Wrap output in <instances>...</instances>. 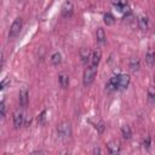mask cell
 <instances>
[{
    "label": "cell",
    "mask_w": 155,
    "mask_h": 155,
    "mask_svg": "<svg viewBox=\"0 0 155 155\" xmlns=\"http://www.w3.org/2000/svg\"><path fill=\"white\" fill-rule=\"evenodd\" d=\"M101 58H102V51H101V48H94V50L92 51V53H91L90 64L98 67V64H99V62H101Z\"/></svg>",
    "instance_id": "cell-6"
},
{
    "label": "cell",
    "mask_w": 155,
    "mask_h": 155,
    "mask_svg": "<svg viewBox=\"0 0 155 155\" xmlns=\"http://www.w3.org/2000/svg\"><path fill=\"white\" fill-rule=\"evenodd\" d=\"M130 75L128 74H120L119 76V90H125L130 84Z\"/></svg>",
    "instance_id": "cell-10"
},
{
    "label": "cell",
    "mask_w": 155,
    "mask_h": 155,
    "mask_svg": "<svg viewBox=\"0 0 155 155\" xmlns=\"http://www.w3.org/2000/svg\"><path fill=\"white\" fill-rule=\"evenodd\" d=\"M139 65H140V63H139V59H138L137 57L131 58L130 62H128V67H130V69H131L132 71H137V70L139 69Z\"/></svg>",
    "instance_id": "cell-16"
},
{
    "label": "cell",
    "mask_w": 155,
    "mask_h": 155,
    "mask_svg": "<svg viewBox=\"0 0 155 155\" xmlns=\"http://www.w3.org/2000/svg\"><path fill=\"white\" fill-rule=\"evenodd\" d=\"M58 80H59V85L63 88H67L69 86V76L65 73H61L58 75Z\"/></svg>",
    "instance_id": "cell-15"
},
{
    "label": "cell",
    "mask_w": 155,
    "mask_h": 155,
    "mask_svg": "<svg viewBox=\"0 0 155 155\" xmlns=\"http://www.w3.org/2000/svg\"><path fill=\"white\" fill-rule=\"evenodd\" d=\"M57 133H58V136L62 137V138L70 137V134H71V126H70V124L67 122V121L61 122V124L57 126Z\"/></svg>",
    "instance_id": "cell-2"
},
{
    "label": "cell",
    "mask_w": 155,
    "mask_h": 155,
    "mask_svg": "<svg viewBox=\"0 0 155 155\" xmlns=\"http://www.w3.org/2000/svg\"><path fill=\"white\" fill-rule=\"evenodd\" d=\"M73 10H74V5L70 0H65L63 4H62V7H61V13L63 17H70L71 13H73Z\"/></svg>",
    "instance_id": "cell-4"
},
{
    "label": "cell",
    "mask_w": 155,
    "mask_h": 155,
    "mask_svg": "<svg viewBox=\"0 0 155 155\" xmlns=\"http://www.w3.org/2000/svg\"><path fill=\"white\" fill-rule=\"evenodd\" d=\"M143 147L147 148V149L150 147V137H147V138L143 140Z\"/></svg>",
    "instance_id": "cell-25"
},
{
    "label": "cell",
    "mask_w": 155,
    "mask_h": 155,
    "mask_svg": "<svg viewBox=\"0 0 155 155\" xmlns=\"http://www.w3.org/2000/svg\"><path fill=\"white\" fill-rule=\"evenodd\" d=\"M145 62L149 67H154L155 64V50L154 48H149L147 54H145Z\"/></svg>",
    "instance_id": "cell-13"
},
{
    "label": "cell",
    "mask_w": 155,
    "mask_h": 155,
    "mask_svg": "<svg viewBox=\"0 0 155 155\" xmlns=\"http://www.w3.org/2000/svg\"><path fill=\"white\" fill-rule=\"evenodd\" d=\"M96 38H97V41L98 42H105V39H107V35H105V31L103 28H98L97 31H96Z\"/></svg>",
    "instance_id": "cell-18"
},
{
    "label": "cell",
    "mask_w": 155,
    "mask_h": 155,
    "mask_svg": "<svg viewBox=\"0 0 155 155\" xmlns=\"http://www.w3.org/2000/svg\"><path fill=\"white\" fill-rule=\"evenodd\" d=\"M111 4L117 8L119 12H127L130 10L126 0H111Z\"/></svg>",
    "instance_id": "cell-9"
},
{
    "label": "cell",
    "mask_w": 155,
    "mask_h": 155,
    "mask_svg": "<svg viewBox=\"0 0 155 155\" xmlns=\"http://www.w3.org/2000/svg\"><path fill=\"white\" fill-rule=\"evenodd\" d=\"M24 122V114L21 111V110H16L13 113V125L16 128L21 127Z\"/></svg>",
    "instance_id": "cell-8"
},
{
    "label": "cell",
    "mask_w": 155,
    "mask_h": 155,
    "mask_svg": "<svg viewBox=\"0 0 155 155\" xmlns=\"http://www.w3.org/2000/svg\"><path fill=\"white\" fill-rule=\"evenodd\" d=\"M91 50L88 47H81L80 48V58L84 63H87V61H90L91 58Z\"/></svg>",
    "instance_id": "cell-14"
},
{
    "label": "cell",
    "mask_w": 155,
    "mask_h": 155,
    "mask_svg": "<svg viewBox=\"0 0 155 155\" xmlns=\"http://www.w3.org/2000/svg\"><path fill=\"white\" fill-rule=\"evenodd\" d=\"M154 82H155V74H154Z\"/></svg>",
    "instance_id": "cell-28"
},
{
    "label": "cell",
    "mask_w": 155,
    "mask_h": 155,
    "mask_svg": "<svg viewBox=\"0 0 155 155\" xmlns=\"http://www.w3.org/2000/svg\"><path fill=\"white\" fill-rule=\"evenodd\" d=\"M137 24H138V27H139L140 30H147L148 27H149V19H148V17L144 16V15H140L138 17V19H137Z\"/></svg>",
    "instance_id": "cell-11"
},
{
    "label": "cell",
    "mask_w": 155,
    "mask_h": 155,
    "mask_svg": "<svg viewBox=\"0 0 155 155\" xmlns=\"http://www.w3.org/2000/svg\"><path fill=\"white\" fill-rule=\"evenodd\" d=\"M96 130L99 132V133H103L104 132V128H105V126H104V122L103 121H99L98 124H96Z\"/></svg>",
    "instance_id": "cell-23"
},
{
    "label": "cell",
    "mask_w": 155,
    "mask_h": 155,
    "mask_svg": "<svg viewBox=\"0 0 155 155\" xmlns=\"http://www.w3.org/2000/svg\"><path fill=\"white\" fill-rule=\"evenodd\" d=\"M0 115H1V117H5V115H6V105H5L4 99L0 102Z\"/></svg>",
    "instance_id": "cell-22"
},
{
    "label": "cell",
    "mask_w": 155,
    "mask_h": 155,
    "mask_svg": "<svg viewBox=\"0 0 155 155\" xmlns=\"http://www.w3.org/2000/svg\"><path fill=\"white\" fill-rule=\"evenodd\" d=\"M46 110H42L40 115H38V122L39 124H44L45 122V119H46Z\"/></svg>",
    "instance_id": "cell-24"
},
{
    "label": "cell",
    "mask_w": 155,
    "mask_h": 155,
    "mask_svg": "<svg viewBox=\"0 0 155 155\" xmlns=\"http://www.w3.org/2000/svg\"><path fill=\"white\" fill-rule=\"evenodd\" d=\"M121 134L125 139H130L131 136H132V131H131V127L128 125H125L121 127Z\"/></svg>",
    "instance_id": "cell-19"
},
{
    "label": "cell",
    "mask_w": 155,
    "mask_h": 155,
    "mask_svg": "<svg viewBox=\"0 0 155 155\" xmlns=\"http://www.w3.org/2000/svg\"><path fill=\"white\" fill-rule=\"evenodd\" d=\"M7 84H10V78H7V79H5L2 82H1V85H0V87H1V90H4L5 88V86L7 85Z\"/></svg>",
    "instance_id": "cell-26"
},
{
    "label": "cell",
    "mask_w": 155,
    "mask_h": 155,
    "mask_svg": "<svg viewBox=\"0 0 155 155\" xmlns=\"http://www.w3.org/2000/svg\"><path fill=\"white\" fill-rule=\"evenodd\" d=\"M103 19H104V23H105L107 25H111V24L115 23V18H114V16H113L111 13H109V12H107V13L104 15Z\"/></svg>",
    "instance_id": "cell-20"
},
{
    "label": "cell",
    "mask_w": 155,
    "mask_h": 155,
    "mask_svg": "<svg viewBox=\"0 0 155 155\" xmlns=\"http://www.w3.org/2000/svg\"><path fill=\"white\" fill-rule=\"evenodd\" d=\"M119 76H120V74H119V75H114V76H111V78L107 81L105 88H107L108 91L119 90Z\"/></svg>",
    "instance_id": "cell-5"
},
{
    "label": "cell",
    "mask_w": 155,
    "mask_h": 155,
    "mask_svg": "<svg viewBox=\"0 0 155 155\" xmlns=\"http://www.w3.org/2000/svg\"><path fill=\"white\" fill-rule=\"evenodd\" d=\"M148 101L151 104L155 103V88L154 87H149L148 88Z\"/></svg>",
    "instance_id": "cell-21"
},
{
    "label": "cell",
    "mask_w": 155,
    "mask_h": 155,
    "mask_svg": "<svg viewBox=\"0 0 155 155\" xmlns=\"http://www.w3.org/2000/svg\"><path fill=\"white\" fill-rule=\"evenodd\" d=\"M93 153H94V154H101L102 150H101L99 148H94V149H93Z\"/></svg>",
    "instance_id": "cell-27"
},
{
    "label": "cell",
    "mask_w": 155,
    "mask_h": 155,
    "mask_svg": "<svg viewBox=\"0 0 155 155\" xmlns=\"http://www.w3.org/2000/svg\"><path fill=\"white\" fill-rule=\"evenodd\" d=\"M50 62H51L53 65H58V64H61V62H62V54H61L59 52H53V53L51 54Z\"/></svg>",
    "instance_id": "cell-17"
},
{
    "label": "cell",
    "mask_w": 155,
    "mask_h": 155,
    "mask_svg": "<svg viewBox=\"0 0 155 155\" xmlns=\"http://www.w3.org/2000/svg\"><path fill=\"white\" fill-rule=\"evenodd\" d=\"M96 75H97V67H96V65H92V64H88L87 68L84 70L82 84H84L85 86L91 85V84L94 81Z\"/></svg>",
    "instance_id": "cell-1"
},
{
    "label": "cell",
    "mask_w": 155,
    "mask_h": 155,
    "mask_svg": "<svg viewBox=\"0 0 155 155\" xmlns=\"http://www.w3.org/2000/svg\"><path fill=\"white\" fill-rule=\"evenodd\" d=\"M107 147H108L109 153H111V154H117V153H120V150H121L120 143H119L117 140H111V142H109V143L107 144Z\"/></svg>",
    "instance_id": "cell-12"
},
{
    "label": "cell",
    "mask_w": 155,
    "mask_h": 155,
    "mask_svg": "<svg viewBox=\"0 0 155 155\" xmlns=\"http://www.w3.org/2000/svg\"><path fill=\"white\" fill-rule=\"evenodd\" d=\"M21 29H22V19H21V18H16V19L12 22L11 27H10L8 38H10V39H13V38H16V36L19 34Z\"/></svg>",
    "instance_id": "cell-3"
},
{
    "label": "cell",
    "mask_w": 155,
    "mask_h": 155,
    "mask_svg": "<svg viewBox=\"0 0 155 155\" xmlns=\"http://www.w3.org/2000/svg\"><path fill=\"white\" fill-rule=\"evenodd\" d=\"M28 102H29V92L25 87H22L19 91V104L23 108H25L28 105Z\"/></svg>",
    "instance_id": "cell-7"
}]
</instances>
